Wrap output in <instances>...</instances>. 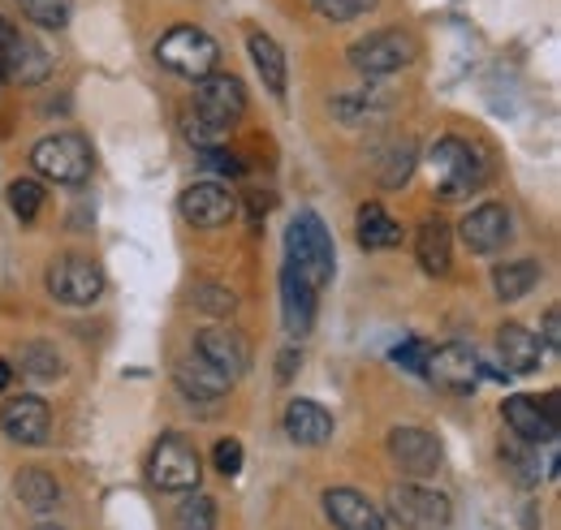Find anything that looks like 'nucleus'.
<instances>
[{
    "instance_id": "f257e3e1",
    "label": "nucleus",
    "mask_w": 561,
    "mask_h": 530,
    "mask_svg": "<svg viewBox=\"0 0 561 530\" xmlns=\"http://www.w3.org/2000/svg\"><path fill=\"white\" fill-rule=\"evenodd\" d=\"M333 233L324 229V220L316 211H298L285 229V267H294L311 289H324L333 280Z\"/></svg>"
},
{
    "instance_id": "f03ea898",
    "label": "nucleus",
    "mask_w": 561,
    "mask_h": 530,
    "mask_svg": "<svg viewBox=\"0 0 561 530\" xmlns=\"http://www.w3.org/2000/svg\"><path fill=\"white\" fill-rule=\"evenodd\" d=\"M427 164L436 173V195L440 199H467L471 191H480L489 182V160L484 151H476L467 138H436L427 151Z\"/></svg>"
},
{
    "instance_id": "7ed1b4c3",
    "label": "nucleus",
    "mask_w": 561,
    "mask_h": 530,
    "mask_svg": "<svg viewBox=\"0 0 561 530\" xmlns=\"http://www.w3.org/2000/svg\"><path fill=\"white\" fill-rule=\"evenodd\" d=\"M31 169H35L39 177L57 182V186H87L95 160H91V147H87L82 134L61 130V134L39 138V142L31 147Z\"/></svg>"
},
{
    "instance_id": "20e7f679",
    "label": "nucleus",
    "mask_w": 561,
    "mask_h": 530,
    "mask_svg": "<svg viewBox=\"0 0 561 530\" xmlns=\"http://www.w3.org/2000/svg\"><path fill=\"white\" fill-rule=\"evenodd\" d=\"M156 61L164 69H173V73H182V78L199 82V78L216 73L220 48H216V39H211L208 31H199V26H173V31L160 35Z\"/></svg>"
},
{
    "instance_id": "39448f33",
    "label": "nucleus",
    "mask_w": 561,
    "mask_h": 530,
    "mask_svg": "<svg viewBox=\"0 0 561 530\" xmlns=\"http://www.w3.org/2000/svg\"><path fill=\"white\" fill-rule=\"evenodd\" d=\"M389 518L402 530H449L454 505H449L445 492L407 479V483H398V487L389 492Z\"/></svg>"
},
{
    "instance_id": "423d86ee",
    "label": "nucleus",
    "mask_w": 561,
    "mask_h": 530,
    "mask_svg": "<svg viewBox=\"0 0 561 530\" xmlns=\"http://www.w3.org/2000/svg\"><path fill=\"white\" fill-rule=\"evenodd\" d=\"M147 474L160 492H195L199 487V474H204V462L195 453V445L178 431L160 436L151 458H147Z\"/></svg>"
},
{
    "instance_id": "0eeeda50",
    "label": "nucleus",
    "mask_w": 561,
    "mask_h": 530,
    "mask_svg": "<svg viewBox=\"0 0 561 530\" xmlns=\"http://www.w3.org/2000/svg\"><path fill=\"white\" fill-rule=\"evenodd\" d=\"M420 57V44H415V35H407V31H371V35H363L358 44L351 48V66L363 73V78H385V73H398V69H407L411 61Z\"/></svg>"
},
{
    "instance_id": "6e6552de",
    "label": "nucleus",
    "mask_w": 561,
    "mask_h": 530,
    "mask_svg": "<svg viewBox=\"0 0 561 530\" xmlns=\"http://www.w3.org/2000/svg\"><path fill=\"white\" fill-rule=\"evenodd\" d=\"M191 113L199 117V122H208L211 130H233L238 122H242V113H247V91H242V82L233 78V73H208V78H199V87H195V104H191Z\"/></svg>"
},
{
    "instance_id": "1a4fd4ad",
    "label": "nucleus",
    "mask_w": 561,
    "mask_h": 530,
    "mask_svg": "<svg viewBox=\"0 0 561 530\" xmlns=\"http://www.w3.org/2000/svg\"><path fill=\"white\" fill-rule=\"evenodd\" d=\"M423 376H427L436 389H445V393L471 398L484 371H480V354H476L471 345H458V341H449V345H440V349H432V354H427V367H423Z\"/></svg>"
},
{
    "instance_id": "9d476101",
    "label": "nucleus",
    "mask_w": 561,
    "mask_h": 530,
    "mask_svg": "<svg viewBox=\"0 0 561 530\" xmlns=\"http://www.w3.org/2000/svg\"><path fill=\"white\" fill-rule=\"evenodd\" d=\"M389 458H393V465H398L407 479L423 483L427 474L440 470L445 449H440V440H436L432 431H423V427H393V431H389Z\"/></svg>"
},
{
    "instance_id": "9b49d317",
    "label": "nucleus",
    "mask_w": 561,
    "mask_h": 530,
    "mask_svg": "<svg viewBox=\"0 0 561 530\" xmlns=\"http://www.w3.org/2000/svg\"><path fill=\"white\" fill-rule=\"evenodd\" d=\"M195 354L208 358L225 380H238V376L251 371V341L233 329V324H208V329H199Z\"/></svg>"
},
{
    "instance_id": "f8f14e48",
    "label": "nucleus",
    "mask_w": 561,
    "mask_h": 530,
    "mask_svg": "<svg viewBox=\"0 0 561 530\" xmlns=\"http://www.w3.org/2000/svg\"><path fill=\"white\" fill-rule=\"evenodd\" d=\"M48 293L66 307H91L104 293V272L82 255H66L48 267Z\"/></svg>"
},
{
    "instance_id": "ddd939ff",
    "label": "nucleus",
    "mask_w": 561,
    "mask_h": 530,
    "mask_svg": "<svg viewBox=\"0 0 561 530\" xmlns=\"http://www.w3.org/2000/svg\"><path fill=\"white\" fill-rule=\"evenodd\" d=\"M0 431L13 440V445H44L53 436V414L39 398H13L0 405Z\"/></svg>"
},
{
    "instance_id": "4468645a",
    "label": "nucleus",
    "mask_w": 561,
    "mask_h": 530,
    "mask_svg": "<svg viewBox=\"0 0 561 530\" xmlns=\"http://www.w3.org/2000/svg\"><path fill=\"white\" fill-rule=\"evenodd\" d=\"M178 207H182V216L195 229H220V224H229L238 216L233 191H225L220 182H195V186H186V195H182Z\"/></svg>"
},
{
    "instance_id": "2eb2a0df",
    "label": "nucleus",
    "mask_w": 561,
    "mask_h": 530,
    "mask_svg": "<svg viewBox=\"0 0 561 530\" xmlns=\"http://www.w3.org/2000/svg\"><path fill=\"white\" fill-rule=\"evenodd\" d=\"M510 233H514V224H510L505 203H480V207H471L467 220H462V242H467L476 255H496V251H505Z\"/></svg>"
},
{
    "instance_id": "dca6fc26",
    "label": "nucleus",
    "mask_w": 561,
    "mask_h": 530,
    "mask_svg": "<svg viewBox=\"0 0 561 530\" xmlns=\"http://www.w3.org/2000/svg\"><path fill=\"white\" fill-rule=\"evenodd\" d=\"M324 514L333 518L337 530H389V518L380 505H371L354 487H329L324 492Z\"/></svg>"
},
{
    "instance_id": "f3484780",
    "label": "nucleus",
    "mask_w": 561,
    "mask_h": 530,
    "mask_svg": "<svg viewBox=\"0 0 561 530\" xmlns=\"http://www.w3.org/2000/svg\"><path fill=\"white\" fill-rule=\"evenodd\" d=\"M280 324L289 336H307L316 324V289L294 267H280Z\"/></svg>"
},
{
    "instance_id": "a211bd4d",
    "label": "nucleus",
    "mask_w": 561,
    "mask_h": 530,
    "mask_svg": "<svg viewBox=\"0 0 561 530\" xmlns=\"http://www.w3.org/2000/svg\"><path fill=\"white\" fill-rule=\"evenodd\" d=\"M496 354L505 362V376H531L545 362L540 336L531 329H523V324H505V329L496 332Z\"/></svg>"
},
{
    "instance_id": "6ab92c4d",
    "label": "nucleus",
    "mask_w": 561,
    "mask_h": 530,
    "mask_svg": "<svg viewBox=\"0 0 561 530\" xmlns=\"http://www.w3.org/2000/svg\"><path fill=\"white\" fill-rule=\"evenodd\" d=\"M48 73H53V53H48L39 39H31V35H13V44H9V66H4V82L39 87Z\"/></svg>"
},
{
    "instance_id": "aec40b11",
    "label": "nucleus",
    "mask_w": 561,
    "mask_h": 530,
    "mask_svg": "<svg viewBox=\"0 0 561 530\" xmlns=\"http://www.w3.org/2000/svg\"><path fill=\"white\" fill-rule=\"evenodd\" d=\"M285 436L294 445L316 449V445H324L333 436V414L324 405H316V401H289L285 405Z\"/></svg>"
},
{
    "instance_id": "412c9836",
    "label": "nucleus",
    "mask_w": 561,
    "mask_h": 530,
    "mask_svg": "<svg viewBox=\"0 0 561 530\" xmlns=\"http://www.w3.org/2000/svg\"><path fill=\"white\" fill-rule=\"evenodd\" d=\"M501 414H505L514 440H523V445H553V440H558V427L540 414V401H531L518 393V398H510L505 405H501Z\"/></svg>"
},
{
    "instance_id": "4be33fe9",
    "label": "nucleus",
    "mask_w": 561,
    "mask_h": 530,
    "mask_svg": "<svg viewBox=\"0 0 561 530\" xmlns=\"http://www.w3.org/2000/svg\"><path fill=\"white\" fill-rule=\"evenodd\" d=\"M173 380H178V389L186 393L191 401H216L229 393V384L233 380H225L216 367H211L208 358H199V354H191V358H182L178 367H173Z\"/></svg>"
},
{
    "instance_id": "5701e85b",
    "label": "nucleus",
    "mask_w": 561,
    "mask_h": 530,
    "mask_svg": "<svg viewBox=\"0 0 561 530\" xmlns=\"http://www.w3.org/2000/svg\"><path fill=\"white\" fill-rule=\"evenodd\" d=\"M415 260L427 276H445L449 264H454V233H449V224L445 220H436V216H427L420 224V233H415Z\"/></svg>"
},
{
    "instance_id": "b1692460",
    "label": "nucleus",
    "mask_w": 561,
    "mask_h": 530,
    "mask_svg": "<svg viewBox=\"0 0 561 530\" xmlns=\"http://www.w3.org/2000/svg\"><path fill=\"white\" fill-rule=\"evenodd\" d=\"M363 251H389L402 242V224L380 207V203H363L358 207V229H354Z\"/></svg>"
},
{
    "instance_id": "393cba45",
    "label": "nucleus",
    "mask_w": 561,
    "mask_h": 530,
    "mask_svg": "<svg viewBox=\"0 0 561 530\" xmlns=\"http://www.w3.org/2000/svg\"><path fill=\"white\" fill-rule=\"evenodd\" d=\"M540 276H545V267L536 260H505V264L492 267V289L501 302H518L540 285Z\"/></svg>"
},
{
    "instance_id": "a878e982",
    "label": "nucleus",
    "mask_w": 561,
    "mask_h": 530,
    "mask_svg": "<svg viewBox=\"0 0 561 530\" xmlns=\"http://www.w3.org/2000/svg\"><path fill=\"white\" fill-rule=\"evenodd\" d=\"M13 492H18V500H22L26 509H35V514L57 509V500H61L57 479H53V474H44V470H22V474L13 479Z\"/></svg>"
},
{
    "instance_id": "bb28decb",
    "label": "nucleus",
    "mask_w": 561,
    "mask_h": 530,
    "mask_svg": "<svg viewBox=\"0 0 561 530\" xmlns=\"http://www.w3.org/2000/svg\"><path fill=\"white\" fill-rule=\"evenodd\" d=\"M251 61L260 69V78L268 82V91L285 95V53H280V44L273 35H264V31L251 35Z\"/></svg>"
},
{
    "instance_id": "cd10ccee",
    "label": "nucleus",
    "mask_w": 561,
    "mask_h": 530,
    "mask_svg": "<svg viewBox=\"0 0 561 530\" xmlns=\"http://www.w3.org/2000/svg\"><path fill=\"white\" fill-rule=\"evenodd\" d=\"M501 462L514 474V483L523 487H536L545 479V465H540V445H523V440H510L501 445Z\"/></svg>"
},
{
    "instance_id": "c85d7f7f",
    "label": "nucleus",
    "mask_w": 561,
    "mask_h": 530,
    "mask_svg": "<svg viewBox=\"0 0 561 530\" xmlns=\"http://www.w3.org/2000/svg\"><path fill=\"white\" fill-rule=\"evenodd\" d=\"M22 371L35 376V380H57V376L66 371V362H61L57 345H48V341H31V345H22Z\"/></svg>"
},
{
    "instance_id": "c756f323",
    "label": "nucleus",
    "mask_w": 561,
    "mask_h": 530,
    "mask_svg": "<svg viewBox=\"0 0 561 530\" xmlns=\"http://www.w3.org/2000/svg\"><path fill=\"white\" fill-rule=\"evenodd\" d=\"M173 527L178 530H216V505H211V496H204V492L195 487V492L178 505Z\"/></svg>"
},
{
    "instance_id": "7c9ffc66",
    "label": "nucleus",
    "mask_w": 561,
    "mask_h": 530,
    "mask_svg": "<svg viewBox=\"0 0 561 530\" xmlns=\"http://www.w3.org/2000/svg\"><path fill=\"white\" fill-rule=\"evenodd\" d=\"M22 13L44 31H66L73 18V0H18Z\"/></svg>"
},
{
    "instance_id": "2f4dec72",
    "label": "nucleus",
    "mask_w": 561,
    "mask_h": 530,
    "mask_svg": "<svg viewBox=\"0 0 561 530\" xmlns=\"http://www.w3.org/2000/svg\"><path fill=\"white\" fill-rule=\"evenodd\" d=\"M9 207H13V216H18L22 224H31V220L39 216V207H44V186H39L35 177H18V182L9 186Z\"/></svg>"
},
{
    "instance_id": "473e14b6",
    "label": "nucleus",
    "mask_w": 561,
    "mask_h": 530,
    "mask_svg": "<svg viewBox=\"0 0 561 530\" xmlns=\"http://www.w3.org/2000/svg\"><path fill=\"white\" fill-rule=\"evenodd\" d=\"M411 173H415V142H411V138H402V142L389 151V164H385L380 182L398 191V186H407V177H411Z\"/></svg>"
},
{
    "instance_id": "72a5a7b5",
    "label": "nucleus",
    "mask_w": 561,
    "mask_h": 530,
    "mask_svg": "<svg viewBox=\"0 0 561 530\" xmlns=\"http://www.w3.org/2000/svg\"><path fill=\"white\" fill-rule=\"evenodd\" d=\"M311 4H316V13L329 18V22H354V18H363L376 0H311Z\"/></svg>"
},
{
    "instance_id": "f704fd0d",
    "label": "nucleus",
    "mask_w": 561,
    "mask_h": 530,
    "mask_svg": "<svg viewBox=\"0 0 561 530\" xmlns=\"http://www.w3.org/2000/svg\"><path fill=\"white\" fill-rule=\"evenodd\" d=\"M182 134H186V142L195 147V151H208V147H220V138L225 134L220 130H211L208 122H199L191 108H186V117H182Z\"/></svg>"
},
{
    "instance_id": "c9c22d12",
    "label": "nucleus",
    "mask_w": 561,
    "mask_h": 530,
    "mask_svg": "<svg viewBox=\"0 0 561 530\" xmlns=\"http://www.w3.org/2000/svg\"><path fill=\"white\" fill-rule=\"evenodd\" d=\"M195 302H199L204 311H211V315H229V311H233V293H229L225 285H199V289H195Z\"/></svg>"
},
{
    "instance_id": "e433bc0d",
    "label": "nucleus",
    "mask_w": 561,
    "mask_h": 530,
    "mask_svg": "<svg viewBox=\"0 0 561 530\" xmlns=\"http://www.w3.org/2000/svg\"><path fill=\"white\" fill-rule=\"evenodd\" d=\"M211 462H216L220 474H238V470H242V445H238V440H216Z\"/></svg>"
},
{
    "instance_id": "4c0bfd02",
    "label": "nucleus",
    "mask_w": 561,
    "mask_h": 530,
    "mask_svg": "<svg viewBox=\"0 0 561 530\" xmlns=\"http://www.w3.org/2000/svg\"><path fill=\"white\" fill-rule=\"evenodd\" d=\"M427 354H432V345H423V341H407V345H398V349H393V362H398V367H407V371H423V367H427Z\"/></svg>"
},
{
    "instance_id": "58836bf2",
    "label": "nucleus",
    "mask_w": 561,
    "mask_h": 530,
    "mask_svg": "<svg viewBox=\"0 0 561 530\" xmlns=\"http://www.w3.org/2000/svg\"><path fill=\"white\" fill-rule=\"evenodd\" d=\"M204 169L225 173V177H242V173H247V169H242V160H238V155H225L220 147H208V151H204Z\"/></svg>"
},
{
    "instance_id": "ea45409f",
    "label": "nucleus",
    "mask_w": 561,
    "mask_h": 530,
    "mask_svg": "<svg viewBox=\"0 0 561 530\" xmlns=\"http://www.w3.org/2000/svg\"><path fill=\"white\" fill-rule=\"evenodd\" d=\"M558 345H561V311L549 307L545 311V354H558Z\"/></svg>"
},
{
    "instance_id": "a19ab883",
    "label": "nucleus",
    "mask_w": 561,
    "mask_h": 530,
    "mask_svg": "<svg viewBox=\"0 0 561 530\" xmlns=\"http://www.w3.org/2000/svg\"><path fill=\"white\" fill-rule=\"evenodd\" d=\"M13 35H18V31L0 18V87H4V66H9V44H13Z\"/></svg>"
},
{
    "instance_id": "79ce46f5",
    "label": "nucleus",
    "mask_w": 561,
    "mask_h": 530,
    "mask_svg": "<svg viewBox=\"0 0 561 530\" xmlns=\"http://www.w3.org/2000/svg\"><path fill=\"white\" fill-rule=\"evenodd\" d=\"M540 414H545V418H549V423L558 427V423H561V398H558V393H549V398H545V405H540Z\"/></svg>"
},
{
    "instance_id": "37998d69",
    "label": "nucleus",
    "mask_w": 561,
    "mask_h": 530,
    "mask_svg": "<svg viewBox=\"0 0 561 530\" xmlns=\"http://www.w3.org/2000/svg\"><path fill=\"white\" fill-rule=\"evenodd\" d=\"M294 362H298V349H280V367H277L280 380H289V376H294Z\"/></svg>"
},
{
    "instance_id": "c03bdc74",
    "label": "nucleus",
    "mask_w": 561,
    "mask_h": 530,
    "mask_svg": "<svg viewBox=\"0 0 561 530\" xmlns=\"http://www.w3.org/2000/svg\"><path fill=\"white\" fill-rule=\"evenodd\" d=\"M9 380H13V371H9V362H4V358H0V393H4V389H9Z\"/></svg>"
},
{
    "instance_id": "a18cd8bd",
    "label": "nucleus",
    "mask_w": 561,
    "mask_h": 530,
    "mask_svg": "<svg viewBox=\"0 0 561 530\" xmlns=\"http://www.w3.org/2000/svg\"><path fill=\"white\" fill-rule=\"evenodd\" d=\"M39 530H61V527H39Z\"/></svg>"
}]
</instances>
